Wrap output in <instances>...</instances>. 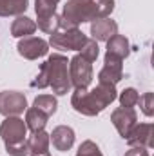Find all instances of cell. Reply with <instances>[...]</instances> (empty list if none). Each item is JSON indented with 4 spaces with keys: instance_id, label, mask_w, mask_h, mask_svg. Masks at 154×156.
I'll return each instance as SVG.
<instances>
[{
    "instance_id": "obj_11",
    "label": "cell",
    "mask_w": 154,
    "mask_h": 156,
    "mask_svg": "<svg viewBox=\"0 0 154 156\" xmlns=\"http://www.w3.org/2000/svg\"><path fill=\"white\" fill-rule=\"evenodd\" d=\"M129 147L132 145H140V147H154V123H136L134 129L131 131V134L125 138Z\"/></svg>"
},
{
    "instance_id": "obj_6",
    "label": "cell",
    "mask_w": 154,
    "mask_h": 156,
    "mask_svg": "<svg viewBox=\"0 0 154 156\" xmlns=\"http://www.w3.org/2000/svg\"><path fill=\"white\" fill-rule=\"evenodd\" d=\"M27 109V98L20 91H2L0 93V115L18 116Z\"/></svg>"
},
{
    "instance_id": "obj_19",
    "label": "cell",
    "mask_w": 154,
    "mask_h": 156,
    "mask_svg": "<svg viewBox=\"0 0 154 156\" xmlns=\"http://www.w3.org/2000/svg\"><path fill=\"white\" fill-rule=\"evenodd\" d=\"M27 9V0H0V16H20Z\"/></svg>"
},
{
    "instance_id": "obj_7",
    "label": "cell",
    "mask_w": 154,
    "mask_h": 156,
    "mask_svg": "<svg viewBox=\"0 0 154 156\" xmlns=\"http://www.w3.org/2000/svg\"><path fill=\"white\" fill-rule=\"evenodd\" d=\"M16 51L26 60H38L49 53V44L40 37H26L18 40Z\"/></svg>"
},
{
    "instance_id": "obj_27",
    "label": "cell",
    "mask_w": 154,
    "mask_h": 156,
    "mask_svg": "<svg viewBox=\"0 0 154 156\" xmlns=\"http://www.w3.org/2000/svg\"><path fill=\"white\" fill-rule=\"evenodd\" d=\"M76 156H103V154H102L100 147H98L93 140H85V142L80 144Z\"/></svg>"
},
{
    "instance_id": "obj_29",
    "label": "cell",
    "mask_w": 154,
    "mask_h": 156,
    "mask_svg": "<svg viewBox=\"0 0 154 156\" xmlns=\"http://www.w3.org/2000/svg\"><path fill=\"white\" fill-rule=\"evenodd\" d=\"M123 156H151L147 147H140V145H132L129 147V151H125Z\"/></svg>"
},
{
    "instance_id": "obj_17",
    "label": "cell",
    "mask_w": 154,
    "mask_h": 156,
    "mask_svg": "<svg viewBox=\"0 0 154 156\" xmlns=\"http://www.w3.org/2000/svg\"><path fill=\"white\" fill-rule=\"evenodd\" d=\"M49 144H51V138H49V133H45V129L33 133L27 138V145H29L31 154H45V153H49Z\"/></svg>"
},
{
    "instance_id": "obj_26",
    "label": "cell",
    "mask_w": 154,
    "mask_h": 156,
    "mask_svg": "<svg viewBox=\"0 0 154 156\" xmlns=\"http://www.w3.org/2000/svg\"><path fill=\"white\" fill-rule=\"evenodd\" d=\"M138 104H140L142 113L147 118L154 116V94L152 93H143V94L138 98Z\"/></svg>"
},
{
    "instance_id": "obj_3",
    "label": "cell",
    "mask_w": 154,
    "mask_h": 156,
    "mask_svg": "<svg viewBox=\"0 0 154 156\" xmlns=\"http://www.w3.org/2000/svg\"><path fill=\"white\" fill-rule=\"evenodd\" d=\"M87 42V35L82 29H58L49 37V45L60 51H82Z\"/></svg>"
},
{
    "instance_id": "obj_14",
    "label": "cell",
    "mask_w": 154,
    "mask_h": 156,
    "mask_svg": "<svg viewBox=\"0 0 154 156\" xmlns=\"http://www.w3.org/2000/svg\"><path fill=\"white\" fill-rule=\"evenodd\" d=\"M93 94V98L96 100V104L105 109L107 105H111L118 98V91H116V85H111V83H98L94 89L89 91Z\"/></svg>"
},
{
    "instance_id": "obj_2",
    "label": "cell",
    "mask_w": 154,
    "mask_h": 156,
    "mask_svg": "<svg viewBox=\"0 0 154 156\" xmlns=\"http://www.w3.org/2000/svg\"><path fill=\"white\" fill-rule=\"evenodd\" d=\"M93 20L94 16L89 0H67L64 5V13L60 15L58 29H76L80 24Z\"/></svg>"
},
{
    "instance_id": "obj_12",
    "label": "cell",
    "mask_w": 154,
    "mask_h": 156,
    "mask_svg": "<svg viewBox=\"0 0 154 156\" xmlns=\"http://www.w3.org/2000/svg\"><path fill=\"white\" fill-rule=\"evenodd\" d=\"M49 138H51L53 147L56 151L65 153V151H69L75 145V138L76 136H75L73 127H69V125H58V127L53 129V133L49 134Z\"/></svg>"
},
{
    "instance_id": "obj_15",
    "label": "cell",
    "mask_w": 154,
    "mask_h": 156,
    "mask_svg": "<svg viewBox=\"0 0 154 156\" xmlns=\"http://www.w3.org/2000/svg\"><path fill=\"white\" fill-rule=\"evenodd\" d=\"M37 31V22L29 16H16L11 24V37L15 38H26V37H31L33 33Z\"/></svg>"
},
{
    "instance_id": "obj_23",
    "label": "cell",
    "mask_w": 154,
    "mask_h": 156,
    "mask_svg": "<svg viewBox=\"0 0 154 156\" xmlns=\"http://www.w3.org/2000/svg\"><path fill=\"white\" fill-rule=\"evenodd\" d=\"M80 55L85 58V60H89L91 64L93 62H96V58L100 56V47H98V42L93 38H87L85 42V45L82 47V51H80Z\"/></svg>"
},
{
    "instance_id": "obj_5",
    "label": "cell",
    "mask_w": 154,
    "mask_h": 156,
    "mask_svg": "<svg viewBox=\"0 0 154 156\" xmlns=\"http://www.w3.org/2000/svg\"><path fill=\"white\" fill-rule=\"evenodd\" d=\"M26 136H27V127L22 118L5 116V120L0 123V138L5 145L26 142Z\"/></svg>"
},
{
    "instance_id": "obj_22",
    "label": "cell",
    "mask_w": 154,
    "mask_h": 156,
    "mask_svg": "<svg viewBox=\"0 0 154 156\" xmlns=\"http://www.w3.org/2000/svg\"><path fill=\"white\" fill-rule=\"evenodd\" d=\"M35 13L38 18H47L56 13V4L53 0H35Z\"/></svg>"
},
{
    "instance_id": "obj_1",
    "label": "cell",
    "mask_w": 154,
    "mask_h": 156,
    "mask_svg": "<svg viewBox=\"0 0 154 156\" xmlns=\"http://www.w3.org/2000/svg\"><path fill=\"white\" fill-rule=\"evenodd\" d=\"M31 87L35 89H45L51 87L54 94L64 96L71 91V78H69V60L67 56L60 53H53L47 56L44 64H40L38 75L31 80Z\"/></svg>"
},
{
    "instance_id": "obj_28",
    "label": "cell",
    "mask_w": 154,
    "mask_h": 156,
    "mask_svg": "<svg viewBox=\"0 0 154 156\" xmlns=\"http://www.w3.org/2000/svg\"><path fill=\"white\" fill-rule=\"evenodd\" d=\"M5 153L9 156H29V145H27V140L26 142H20V144H9L5 145Z\"/></svg>"
},
{
    "instance_id": "obj_18",
    "label": "cell",
    "mask_w": 154,
    "mask_h": 156,
    "mask_svg": "<svg viewBox=\"0 0 154 156\" xmlns=\"http://www.w3.org/2000/svg\"><path fill=\"white\" fill-rule=\"evenodd\" d=\"M47 118L42 111H38L37 107H27L26 109V127H27V131H31V133H37V131H42V129H45V125H47Z\"/></svg>"
},
{
    "instance_id": "obj_25",
    "label": "cell",
    "mask_w": 154,
    "mask_h": 156,
    "mask_svg": "<svg viewBox=\"0 0 154 156\" xmlns=\"http://www.w3.org/2000/svg\"><path fill=\"white\" fill-rule=\"evenodd\" d=\"M58 22H60V16L54 13L53 16H47V18H38L37 27H38L40 31L47 33V35H53L54 31H58Z\"/></svg>"
},
{
    "instance_id": "obj_21",
    "label": "cell",
    "mask_w": 154,
    "mask_h": 156,
    "mask_svg": "<svg viewBox=\"0 0 154 156\" xmlns=\"http://www.w3.org/2000/svg\"><path fill=\"white\" fill-rule=\"evenodd\" d=\"M89 4H91L94 20L107 18V16L114 11V0H89ZM94 20H93V22H94Z\"/></svg>"
},
{
    "instance_id": "obj_13",
    "label": "cell",
    "mask_w": 154,
    "mask_h": 156,
    "mask_svg": "<svg viewBox=\"0 0 154 156\" xmlns=\"http://www.w3.org/2000/svg\"><path fill=\"white\" fill-rule=\"evenodd\" d=\"M116 33H118V24L114 20H111L109 16L91 22V35H93V40L96 42H107Z\"/></svg>"
},
{
    "instance_id": "obj_4",
    "label": "cell",
    "mask_w": 154,
    "mask_h": 156,
    "mask_svg": "<svg viewBox=\"0 0 154 156\" xmlns=\"http://www.w3.org/2000/svg\"><path fill=\"white\" fill-rule=\"evenodd\" d=\"M69 78L75 89H87L93 82V64L80 53L69 60Z\"/></svg>"
},
{
    "instance_id": "obj_24",
    "label": "cell",
    "mask_w": 154,
    "mask_h": 156,
    "mask_svg": "<svg viewBox=\"0 0 154 156\" xmlns=\"http://www.w3.org/2000/svg\"><path fill=\"white\" fill-rule=\"evenodd\" d=\"M140 93L134 87H127L120 93V107H134L138 104Z\"/></svg>"
},
{
    "instance_id": "obj_8",
    "label": "cell",
    "mask_w": 154,
    "mask_h": 156,
    "mask_svg": "<svg viewBox=\"0 0 154 156\" xmlns=\"http://www.w3.org/2000/svg\"><path fill=\"white\" fill-rule=\"evenodd\" d=\"M111 122L116 127V131L120 133V136L125 140L134 129V125L138 123V115L134 107H116L111 113Z\"/></svg>"
},
{
    "instance_id": "obj_20",
    "label": "cell",
    "mask_w": 154,
    "mask_h": 156,
    "mask_svg": "<svg viewBox=\"0 0 154 156\" xmlns=\"http://www.w3.org/2000/svg\"><path fill=\"white\" fill-rule=\"evenodd\" d=\"M33 107H37L38 111H42L45 116H53L58 109V100L53 94H38L33 102Z\"/></svg>"
},
{
    "instance_id": "obj_10",
    "label": "cell",
    "mask_w": 154,
    "mask_h": 156,
    "mask_svg": "<svg viewBox=\"0 0 154 156\" xmlns=\"http://www.w3.org/2000/svg\"><path fill=\"white\" fill-rule=\"evenodd\" d=\"M103 67L100 69L98 73V83H111L116 85L121 78H123V60L116 58L113 55H107L105 53V58H103Z\"/></svg>"
},
{
    "instance_id": "obj_31",
    "label": "cell",
    "mask_w": 154,
    "mask_h": 156,
    "mask_svg": "<svg viewBox=\"0 0 154 156\" xmlns=\"http://www.w3.org/2000/svg\"><path fill=\"white\" fill-rule=\"evenodd\" d=\"M53 2H54V4H58V2H60V0H53Z\"/></svg>"
},
{
    "instance_id": "obj_30",
    "label": "cell",
    "mask_w": 154,
    "mask_h": 156,
    "mask_svg": "<svg viewBox=\"0 0 154 156\" xmlns=\"http://www.w3.org/2000/svg\"><path fill=\"white\" fill-rule=\"evenodd\" d=\"M31 156H49V153H45V154H31Z\"/></svg>"
},
{
    "instance_id": "obj_9",
    "label": "cell",
    "mask_w": 154,
    "mask_h": 156,
    "mask_svg": "<svg viewBox=\"0 0 154 156\" xmlns=\"http://www.w3.org/2000/svg\"><path fill=\"white\" fill-rule=\"evenodd\" d=\"M71 105L76 113L83 115V116H96L103 111L87 89H75V93L71 96Z\"/></svg>"
},
{
    "instance_id": "obj_16",
    "label": "cell",
    "mask_w": 154,
    "mask_h": 156,
    "mask_svg": "<svg viewBox=\"0 0 154 156\" xmlns=\"http://www.w3.org/2000/svg\"><path fill=\"white\" fill-rule=\"evenodd\" d=\"M129 53H131V44H129L127 37L116 33L113 38L107 40V55H113L120 60H125L129 56Z\"/></svg>"
}]
</instances>
